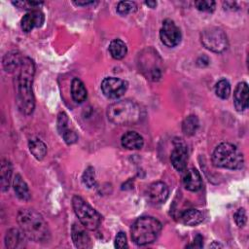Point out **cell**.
Returning a JSON list of instances; mask_svg holds the SVG:
<instances>
[{
	"label": "cell",
	"instance_id": "1",
	"mask_svg": "<svg viewBox=\"0 0 249 249\" xmlns=\"http://www.w3.org/2000/svg\"><path fill=\"white\" fill-rule=\"evenodd\" d=\"M35 65L30 57L24 56L16 71V102L18 110L25 115L33 112L35 99L32 91V81Z\"/></svg>",
	"mask_w": 249,
	"mask_h": 249
},
{
	"label": "cell",
	"instance_id": "2",
	"mask_svg": "<svg viewBox=\"0 0 249 249\" xmlns=\"http://www.w3.org/2000/svg\"><path fill=\"white\" fill-rule=\"evenodd\" d=\"M18 223L24 235L36 242H46L50 231L43 216L33 209H22L18 213Z\"/></svg>",
	"mask_w": 249,
	"mask_h": 249
},
{
	"label": "cell",
	"instance_id": "3",
	"mask_svg": "<svg viewBox=\"0 0 249 249\" xmlns=\"http://www.w3.org/2000/svg\"><path fill=\"white\" fill-rule=\"evenodd\" d=\"M107 117L111 123L117 125L132 124L140 120L141 109L132 100H120L108 106Z\"/></svg>",
	"mask_w": 249,
	"mask_h": 249
},
{
	"label": "cell",
	"instance_id": "4",
	"mask_svg": "<svg viewBox=\"0 0 249 249\" xmlns=\"http://www.w3.org/2000/svg\"><path fill=\"white\" fill-rule=\"evenodd\" d=\"M212 162L216 167L235 170L243 167L244 158L235 145L223 142L215 148L212 154Z\"/></svg>",
	"mask_w": 249,
	"mask_h": 249
},
{
	"label": "cell",
	"instance_id": "5",
	"mask_svg": "<svg viewBox=\"0 0 249 249\" xmlns=\"http://www.w3.org/2000/svg\"><path fill=\"white\" fill-rule=\"evenodd\" d=\"M161 231L159 220L150 216L138 218L131 227V238L137 245H147L157 239Z\"/></svg>",
	"mask_w": 249,
	"mask_h": 249
},
{
	"label": "cell",
	"instance_id": "6",
	"mask_svg": "<svg viewBox=\"0 0 249 249\" xmlns=\"http://www.w3.org/2000/svg\"><path fill=\"white\" fill-rule=\"evenodd\" d=\"M72 206L80 223L87 230L94 231L99 227L102 220L101 215L86 200L78 196H75L72 198Z\"/></svg>",
	"mask_w": 249,
	"mask_h": 249
},
{
	"label": "cell",
	"instance_id": "7",
	"mask_svg": "<svg viewBox=\"0 0 249 249\" xmlns=\"http://www.w3.org/2000/svg\"><path fill=\"white\" fill-rule=\"evenodd\" d=\"M201 44L209 51L223 53L228 48V38L223 29L215 26L205 28L200 34Z\"/></svg>",
	"mask_w": 249,
	"mask_h": 249
},
{
	"label": "cell",
	"instance_id": "8",
	"mask_svg": "<svg viewBox=\"0 0 249 249\" xmlns=\"http://www.w3.org/2000/svg\"><path fill=\"white\" fill-rule=\"evenodd\" d=\"M160 41L169 48L177 46L181 42V31L175 22L169 18L163 20L160 30Z\"/></svg>",
	"mask_w": 249,
	"mask_h": 249
},
{
	"label": "cell",
	"instance_id": "9",
	"mask_svg": "<svg viewBox=\"0 0 249 249\" xmlns=\"http://www.w3.org/2000/svg\"><path fill=\"white\" fill-rule=\"evenodd\" d=\"M127 89V83L120 78L107 77L101 82V90L103 94L110 98L116 99L121 97Z\"/></svg>",
	"mask_w": 249,
	"mask_h": 249
},
{
	"label": "cell",
	"instance_id": "10",
	"mask_svg": "<svg viewBox=\"0 0 249 249\" xmlns=\"http://www.w3.org/2000/svg\"><path fill=\"white\" fill-rule=\"evenodd\" d=\"M146 196L152 204L162 203L168 197V188L163 182H154L147 188Z\"/></svg>",
	"mask_w": 249,
	"mask_h": 249
},
{
	"label": "cell",
	"instance_id": "11",
	"mask_svg": "<svg viewBox=\"0 0 249 249\" xmlns=\"http://www.w3.org/2000/svg\"><path fill=\"white\" fill-rule=\"evenodd\" d=\"M45 16L39 10H31L26 13L20 20V27L23 32H30L33 28L41 27L44 23Z\"/></svg>",
	"mask_w": 249,
	"mask_h": 249
},
{
	"label": "cell",
	"instance_id": "12",
	"mask_svg": "<svg viewBox=\"0 0 249 249\" xmlns=\"http://www.w3.org/2000/svg\"><path fill=\"white\" fill-rule=\"evenodd\" d=\"M170 160L177 171H184L186 169L188 162V150L185 144L178 143L175 145L170 156Z\"/></svg>",
	"mask_w": 249,
	"mask_h": 249
},
{
	"label": "cell",
	"instance_id": "13",
	"mask_svg": "<svg viewBox=\"0 0 249 249\" xmlns=\"http://www.w3.org/2000/svg\"><path fill=\"white\" fill-rule=\"evenodd\" d=\"M72 240L77 248H90L91 247V240L89 235L86 231V228L81 224L75 223L72 226L71 230Z\"/></svg>",
	"mask_w": 249,
	"mask_h": 249
},
{
	"label": "cell",
	"instance_id": "14",
	"mask_svg": "<svg viewBox=\"0 0 249 249\" xmlns=\"http://www.w3.org/2000/svg\"><path fill=\"white\" fill-rule=\"evenodd\" d=\"M248 86L245 82L237 84L233 91V104L237 111H244L248 107Z\"/></svg>",
	"mask_w": 249,
	"mask_h": 249
},
{
	"label": "cell",
	"instance_id": "15",
	"mask_svg": "<svg viewBox=\"0 0 249 249\" xmlns=\"http://www.w3.org/2000/svg\"><path fill=\"white\" fill-rule=\"evenodd\" d=\"M183 183L185 188L191 192L199 191L202 186V180L199 172L196 168L188 169L183 178Z\"/></svg>",
	"mask_w": 249,
	"mask_h": 249
},
{
	"label": "cell",
	"instance_id": "16",
	"mask_svg": "<svg viewBox=\"0 0 249 249\" xmlns=\"http://www.w3.org/2000/svg\"><path fill=\"white\" fill-rule=\"evenodd\" d=\"M122 146L128 150H138L143 147L144 140L143 137L135 131L125 132L121 139Z\"/></svg>",
	"mask_w": 249,
	"mask_h": 249
},
{
	"label": "cell",
	"instance_id": "17",
	"mask_svg": "<svg viewBox=\"0 0 249 249\" xmlns=\"http://www.w3.org/2000/svg\"><path fill=\"white\" fill-rule=\"evenodd\" d=\"M180 222L186 226L194 227L200 224L203 221V214L197 209H187L183 211L179 216Z\"/></svg>",
	"mask_w": 249,
	"mask_h": 249
},
{
	"label": "cell",
	"instance_id": "18",
	"mask_svg": "<svg viewBox=\"0 0 249 249\" xmlns=\"http://www.w3.org/2000/svg\"><path fill=\"white\" fill-rule=\"evenodd\" d=\"M22 60V56L18 51H12L5 54L3 58V67L6 72L13 73L18 70Z\"/></svg>",
	"mask_w": 249,
	"mask_h": 249
},
{
	"label": "cell",
	"instance_id": "19",
	"mask_svg": "<svg viewBox=\"0 0 249 249\" xmlns=\"http://www.w3.org/2000/svg\"><path fill=\"white\" fill-rule=\"evenodd\" d=\"M12 164L8 160L3 159L1 161V168H0V184L2 192H5L9 189L11 178H12Z\"/></svg>",
	"mask_w": 249,
	"mask_h": 249
},
{
	"label": "cell",
	"instance_id": "20",
	"mask_svg": "<svg viewBox=\"0 0 249 249\" xmlns=\"http://www.w3.org/2000/svg\"><path fill=\"white\" fill-rule=\"evenodd\" d=\"M71 96L73 100L77 103H82L87 99V89L84 83L78 79L74 78L71 83Z\"/></svg>",
	"mask_w": 249,
	"mask_h": 249
},
{
	"label": "cell",
	"instance_id": "21",
	"mask_svg": "<svg viewBox=\"0 0 249 249\" xmlns=\"http://www.w3.org/2000/svg\"><path fill=\"white\" fill-rule=\"evenodd\" d=\"M13 187L17 196L22 200H28L30 198V193L27 184L19 174H17L13 181Z\"/></svg>",
	"mask_w": 249,
	"mask_h": 249
},
{
	"label": "cell",
	"instance_id": "22",
	"mask_svg": "<svg viewBox=\"0 0 249 249\" xmlns=\"http://www.w3.org/2000/svg\"><path fill=\"white\" fill-rule=\"evenodd\" d=\"M23 236L24 233L21 231H19L17 229H12L10 230L5 237V244L6 247L8 248H18L20 246H22V241H23Z\"/></svg>",
	"mask_w": 249,
	"mask_h": 249
},
{
	"label": "cell",
	"instance_id": "23",
	"mask_svg": "<svg viewBox=\"0 0 249 249\" xmlns=\"http://www.w3.org/2000/svg\"><path fill=\"white\" fill-rule=\"evenodd\" d=\"M109 52L113 58L122 59L127 53V47L121 39H115L109 45Z\"/></svg>",
	"mask_w": 249,
	"mask_h": 249
},
{
	"label": "cell",
	"instance_id": "24",
	"mask_svg": "<svg viewBox=\"0 0 249 249\" xmlns=\"http://www.w3.org/2000/svg\"><path fill=\"white\" fill-rule=\"evenodd\" d=\"M30 153L37 159L42 160L47 154V146L40 139H30L28 143Z\"/></svg>",
	"mask_w": 249,
	"mask_h": 249
},
{
	"label": "cell",
	"instance_id": "25",
	"mask_svg": "<svg viewBox=\"0 0 249 249\" xmlns=\"http://www.w3.org/2000/svg\"><path fill=\"white\" fill-rule=\"evenodd\" d=\"M198 125H199V123H198V119L196 118V116L190 115L183 121L182 130L186 135L191 136L196 133V131L198 128Z\"/></svg>",
	"mask_w": 249,
	"mask_h": 249
},
{
	"label": "cell",
	"instance_id": "26",
	"mask_svg": "<svg viewBox=\"0 0 249 249\" xmlns=\"http://www.w3.org/2000/svg\"><path fill=\"white\" fill-rule=\"evenodd\" d=\"M215 93L222 99H227L231 93V85L226 79L220 80L215 86Z\"/></svg>",
	"mask_w": 249,
	"mask_h": 249
},
{
	"label": "cell",
	"instance_id": "27",
	"mask_svg": "<svg viewBox=\"0 0 249 249\" xmlns=\"http://www.w3.org/2000/svg\"><path fill=\"white\" fill-rule=\"evenodd\" d=\"M137 10V5L133 1H121L117 6V12L122 16H126L134 13Z\"/></svg>",
	"mask_w": 249,
	"mask_h": 249
},
{
	"label": "cell",
	"instance_id": "28",
	"mask_svg": "<svg viewBox=\"0 0 249 249\" xmlns=\"http://www.w3.org/2000/svg\"><path fill=\"white\" fill-rule=\"evenodd\" d=\"M83 183L88 187V188H92L96 184V179H95V171L94 168L91 166H89L86 168V170L83 173L82 176Z\"/></svg>",
	"mask_w": 249,
	"mask_h": 249
},
{
	"label": "cell",
	"instance_id": "29",
	"mask_svg": "<svg viewBox=\"0 0 249 249\" xmlns=\"http://www.w3.org/2000/svg\"><path fill=\"white\" fill-rule=\"evenodd\" d=\"M69 119L64 112H61L57 116V130L60 135H63L65 132L69 131Z\"/></svg>",
	"mask_w": 249,
	"mask_h": 249
},
{
	"label": "cell",
	"instance_id": "30",
	"mask_svg": "<svg viewBox=\"0 0 249 249\" xmlns=\"http://www.w3.org/2000/svg\"><path fill=\"white\" fill-rule=\"evenodd\" d=\"M195 6L199 11L210 13V12L214 11L216 3L211 0H198V1L195 2Z\"/></svg>",
	"mask_w": 249,
	"mask_h": 249
},
{
	"label": "cell",
	"instance_id": "31",
	"mask_svg": "<svg viewBox=\"0 0 249 249\" xmlns=\"http://www.w3.org/2000/svg\"><path fill=\"white\" fill-rule=\"evenodd\" d=\"M233 219L235 224L238 227H243L247 221V215L244 208H239L233 215Z\"/></svg>",
	"mask_w": 249,
	"mask_h": 249
},
{
	"label": "cell",
	"instance_id": "32",
	"mask_svg": "<svg viewBox=\"0 0 249 249\" xmlns=\"http://www.w3.org/2000/svg\"><path fill=\"white\" fill-rule=\"evenodd\" d=\"M115 247L116 248H126L127 247V240H126V235L124 232L120 231L116 235L115 238Z\"/></svg>",
	"mask_w": 249,
	"mask_h": 249
},
{
	"label": "cell",
	"instance_id": "33",
	"mask_svg": "<svg viewBox=\"0 0 249 249\" xmlns=\"http://www.w3.org/2000/svg\"><path fill=\"white\" fill-rule=\"evenodd\" d=\"M13 4L15 6H18L19 8H23V9H32L34 10L35 7L42 5L43 2H35V1H17V2H13Z\"/></svg>",
	"mask_w": 249,
	"mask_h": 249
},
{
	"label": "cell",
	"instance_id": "34",
	"mask_svg": "<svg viewBox=\"0 0 249 249\" xmlns=\"http://www.w3.org/2000/svg\"><path fill=\"white\" fill-rule=\"evenodd\" d=\"M223 5H224L225 9H227V10H235V9H237L236 8V3H234V2H224Z\"/></svg>",
	"mask_w": 249,
	"mask_h": 249
},
{
	"label": "cell",
	"instance_id": "35",
	"mask_svg": "<svg viewBox=\"0 0 249 249\" xmlns=\"http://www.w3.org/2000/svg\"><path fill=\"white\" fill-rule=\"evenodd\" d=\"M73 3L78 6H87V5L94 4V1H74Z\"/></svg>",
	"mask_w": 249,
	"mask_h": 249
},
{
	"label": "cell",
	"instance_id": "36",
	"mask_svg": "<svg viewBox=\"0 0 249 249\" xmlns=\"http://www.w3.org/2000/svg\"><path fill=\"white\" fill-rule=\"evenodd\" d=\"M145 4L148 5V6L151 7V8H155V7L157 6V2H156V1H146Z\"/></svg>",
	"mask_w": 249,
	"mask_h": 249
}]
</instances>
